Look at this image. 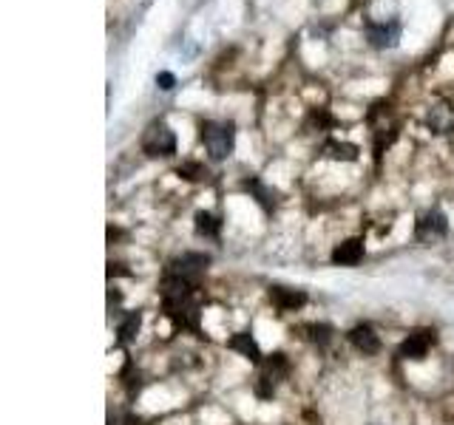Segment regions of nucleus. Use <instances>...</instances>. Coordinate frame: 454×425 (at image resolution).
<instances>
[{"label": "nucleus", "mask_w": 454, "mask_h": 425, "mask_svg": "<svg viewBox=\"0 0 454 425\" xmlns=\"http://www.w3.org/2000/svg\"><path fill=\"white\" fill-rule=\"evenodd\" d=\"M270 301L278 312H295L307 304V292L304 290H292V287H281V283H273L270 287Z\"/></svg>", "instance_id": "6e6552de"}, {"label": "nucleus", "mask_w": 454, "mask_h": 425, "mask_svg": "<svg viewBox=\"0 0 454 425\" xmlns=\"http://www.w3.org/2000/svg\"><path fill=\"white\" fill-rule=\"evenodd\" d=\"M304 332H307V340L316 343V346H327L332 340V326L330 323H307Z\"/></svg>", "instance_id": "f3484780"}, {"label": "nucleus", "mask_w": 454, "mask_h": 425, "mask_svg": "<svg viewBox=\"0 0 454 425\" xmlns=\"http://www.w3.org/2000/svg\"><path fill=\"white\" fill-rule=\"evenodd\" d=\"M227 349L239 351L242 358H247L250 363H261V349H259V343H256V337H253L250 332H239V335H233L231 340H227Z\"/></svg>", "instance_id": "9b49d317"}, {"label": "nucleus", "mask_w": 454, "mask_h": 425, "mask_svg": "<svg viewBox=\"0 0 454 425\" xmlns=\"http://www.w3.org/2000/svg\"><path fill=\"white\" fill-rule=\"evenodd\" d=\"M363 241L361 238H346V241H341L335 250H332V264H338V267H355V264H361L363 261Z\"/></svg>", "instance_id": "9d476101"}, {"label": "nucleus", "mask_w": 454, "mask_h": 425, "mask_svg": "<svg viewBox=\"0 0 454 425\" xmlns=\"http://www.w3.org/2000/svg\"><path fill=\"white\" fill-rule=\"evenodd\" d=\"M324 151L335 162H355L358 159V145H352V142H327Z\"/></svg>", "instance_id": "2eb2a0df"}, {"label": "nucleus", "mask_w": 454, "mask_h": 425, "mask_svg": "<svg viewBox=\"0 0 454 425\" xmlns=\"http://www.w3.org/2000/svg\"><path fill=\"white\" fill-rule=\"evenodd\" d=\"M287 369H290V366H287V358H284L281 351H275V354H270V358L264 360V372H261V375L278 386V380L287 375Z\"/></svg>", "instance_id": "dca6fc26"}, {"label": "nucleus", "mask_w": 454, "mask_h": 425, "mask_svg": "<svg viewBox=\"0 0 454 425\" xmlns=\"http://www.w3.org/2000/svg\"><path fill=\"white\" fill-rule=\"evenodd\" d=\"M202 142L213 162H221L236 148V130L231 122H202Z\"/></svg>", "instance_id": "f257e3e1"}, {"label": "nucleus", "mask_w": 454, "mask_h": 425, "mask_svg": "<svg viewBox=\"0 0 454 425\" xmlns=\"http://www.w3.org/2000/svg\"><path fill=\"white\" fill-rule=\"evenodd\" d=\"M429 128L434 130V133H448L451 128H454V108H448V105H434L432 111H429Z\"/></svg>", "instance_id": "f8f14e48"}, {"label": "nucleus", "mask_w": 454, "mask_h": 425, "mask_svg": "<svg viewBox=\"0 0 454 425\" xmlns=\"http://www.w3.org/2000/svg\"><path fill=\"white\" fill-rule=\"evenodd\" d=\"M157 86H160L162 91H171V88L176 86V77L171 74V71H162V74H157Z\"/></svg>", "instance_id": "aec40b11"}, {"label": "nucleus", "mask_w": 454, "mask_h": 425, "mask_svg": "<svg viewBox=\"0 0 454 425\" xmlns=\"http://www.w3.org/2000/svg\"><path fill=\"white\" fill-rule=\"evenodd\" d=\"M247 190H253L256 193V201L264 207V210H273V204H275V190H270V187H264L259 179H253V182H247Z\"/></svg>", "instance_id": "a211bd4d"}, {"label": "nucleus", "mask_w": 454, "mask_h": 425, "mask_svg": "<svg viewBox=\"0 0 454 425\" xmlns=\"http://www.w3.org/2000/svg\"><path fill=\"white\" fill-rule=\"evenodd\" d=\"M207 264H210V255H205V252H185V255L174 258L165 267V275H176V278H182V281H188V283H193V287H196L199 278L207 269Z\"/></svg>", "instance_id": "20e7f679"}, {"label": "nucleus", "mask_w": 454, "mask_h": 425, "mask_svg": "<svg viewBox=\"0 0 454 425\" xmlns=\"http://www.w3.org/2000/svg\"><path fill=\"white\" fill-rule=\"evenodd\" d=\"M193 222H196V233L205 236V238H216L221 233V222L213 216V212H207V210H199L193 216Z\"/></svg>", "instance_id": "4468645a"}, {"label": "nucleus", "mask_w": 454, "mask_h": 425, "mask_svg": "<svg viewBox=\"0 0 454 425\" xmlns=\"http://www.w3.org/2000/svg\"><path fill=\"white\" fill-rule=\"evenodd\" d=\"M446 233H448V219L440 210H432V212H426V216H420L417 230H415L417 241H423V244H432V241L443 238Z\"/></svg>", "instance_id": "423d86ee"}, {"label": "nucleus", "mask_w": 454, "mask_h": 425, "mask_svg": "<svg viewBox=\"0 0 454 425\" xmlns=\"http://www.w3.org/2000/svg\"><path fill=\"white\" fill-rule=\"evenodd\" d=\"M142 151L150 159H168L176 154V136L168 122H150L142 133Z\"/></svg>", "instance_id": "f03ea898"}, {"label": "nucleus", "mask_w": 454, "mask_h": 425, "mask_svg": "<svg viewBox=\"0 0 454 425\" xmlns=\"http://www.w3.org/2000/svg\"><path fill=\"white\" fill-rule=\"evenodd\" d=\"M434 340H437L434 337V329H415L401 343L398 358H403V360H423L426 354H429V349L434 346Z\"/></svg>", "instance_id": "39448f33"}, {"label": "nucleus", "mask_w": 454, "mask_h": 425, "mask_svg": "<svg viewBox=\"0 0 454 425\" xmlns=\"http://www.w3.org/2000/svg\"><path fill=\"white\" fill-rule=\"evenodd\" d=\"M349 343H352L358 351H363V354H377V351H381V337L375 335V329H372L369 323L352 326V329H349Z\"/></svg>", "instance_id": "1a4fd4ad"}, {"label": "nucleus", "mask_w": 454, "mask_h": 425, "mask_svg": "<svg viewBox=\"0 0 454 425\" xmlns=\"http://www.w3.org/2000/svg\"><path fill=\"white\" fill-rule=\"evenodd\" d=\"M366 40L375 48H395L401 40V23L398 20H387V23H369L366 29Z\"/></svg>", "instance_id": "0eeeda50"}, {"label": "nucleus", "mask_w": 454, "mask_h": 425, "mask_svg": "<svg viewBox=\"0 0 454 425\" xmlns=\"http://www.w3.org/2000/svg\"><path fill=\"white\" fill-rule=\"evenodd\" d=\"M162 312L168 315V321L176 329H188L199 335V306L193 301V295L185 298H162Z\"/></svg>", "instance_id": "7ed1b4c3"}, {"label": "nucleus", "mask_w": 454, "mask_h": 425, "mask_svg": "<svg viewBox=\"0 0 454 425\" xmlns=\"http://www.w3.org/2000/svg\"><path fill=\"white\" fill-rule=\"evenodd\" d=\"M176 173H179L182 179H188V182H202V179H207V168L199 165V162H185V165H179Z\"/></svg>", "instance_id": "6ab92c4d"}, {"label": "nucleus", "mask_w": 454, "mask_h": 425, "mask_svg": "<svg viewBox=\"0 0 454 425\" xmlns=\"http://www.w3.org/2000/svg\"><path fill=\"white\" fill-rule=\"evenodd\" d=\"M139 326H142V315H139V312H131V315L119 323V329H117V343H119V346L134 343L136 335H139Z\"/></svg>", "instance_id": "ddd939ff"}]
</instances>
